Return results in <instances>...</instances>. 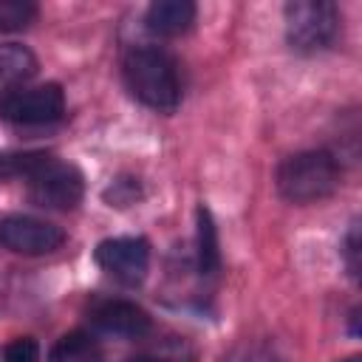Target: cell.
<instances>
[{
    "label": "cell",
    "mask_w": 362,
    "mask_h": 362,
    "mask_svg": "<svg viewBox=\"0 0 362 362\" xmlns=\"http://www.w3.org/2000/svg\"><path fill=\"white\" fill-rule=\"evenodd\" d=\"M124 85L139 99L141 105L158 110V113H173L181 105V76L175 59L156 48V45H141L133 48L124 57Z\"/></svg>",
    "instance_id": "1"
},
{
    "label": "cell",
    "mask_w": 362,
    "mask_h": 362,
    "mask_svg": "<svg viewBox=\"0 0 362 362\" xmlns=\"http://www.w3.org/2000/svg\"><path fill=\"white\" fill-rule=\"evenodd\" d=\"M339 187V164L325 150H305L288 156L277 167V189L291 204H314Z\"/></svg>",
    "instance_id": "2"
},
{
    "label": "cell",
    "mask_w": 362,
    "mask_h": 362,
    "mask_svg": "<svg viewBox=\"0 0 362 362\" xmlns=\"http://www.w3.org/2000/svg\"><path fill=\"white\" fill-rule=\"evenodd\" d=\"M339 31V11L328 0H294L286 6V40L297 54L325 51Z\"/></svg>",
    "instance_id": "3"
},
{
    "label": "cell",
    "mask_w": 362,
    "mask_h": 362,
    "mask_svg": "<svg viewBox=\"0 0 362 362\" xmlns=\"http://www.w3.org/2000/svg\"><path fill=\"white\" fill-rule=\"evenodd\" d=\"M62 113H65V96L54 82L37 88H17L0 96V119L20 127H40L59 122Z\"/></svg>",
    "instance_id": "4"
},
{
    "label": "cell",
    "mask_w": 362,
    "mask_h": 362,
    "mask_svg": "<svg viewBox=\"0 0 362 362\" xmlns=\"http://www.w3.org/2000/svg\"><path fill=\"white\" fill-rule=\"evenodd\" d=\"M25 184H28L31 204L45 206V209H74L85 192L82 173L74 164L57 161L54 156Z\"/></svg>",
    "instance_id": "5"
},
{
    "label": "cell",
    "mask_w": 362,
    "mask_h": 362,
    "mask_svg": "<svg viewBox=\"0 0 362 362\" xmlns=\"http://www.w3.org/2000/svg\"><path fill=\"white\" fill-rule=\"evenodd\" d=\"M93 260L113 280L124 286H139L150 266V243L144 238H107L96 246Z\"/></svg>",
    "instance_id": "6"
},
{
    "label": "cell",
    "mask_w": 362,
    "mask_h": 362,
    "mask_svg": "<svg viewBox=\"0 0 362 362\" xmlns=\"http://www.w3.org/2000/svg\"><path fill=\"white\" fill-rule=\"evenodd\" d=\"M0 243L17 255H48L65 243V232L40 218L8 215L0 221Z\"/></svg>",
    "instance_id": "7"
},
{
    "label": "cell",
    "mask_w": 362,
    "mask_h": 362,
    "mask_svg": "<svg viewBox=\"0 0 362 362\" xmlns=\"http://www.w3.org/2000/svg\"><path fill=\"white\" fill-rule=\"evenodd\" d=\"M90 320L99 331L113 337H141L150 331L147 311L130 300H105L90 311Z\"/></svg>",
    "instance_id": "8"
},
{
    "label": "cell",
    "mask_w": 362,
    "mask_h": 362,
    "mask_svg": "<svg viewBox=\"0 0 362 362\" xmlns=\"http://www.w3.org/2000/svg\"><path fill=\"white\" fill-rule=\"evenodd\" d=\"M144 23L156 37L187 34L195 23V3H189V0H158L147 8Z\"/></svg>",
    "instance_id": "9"
},
{
    "label": "cell",
    "mask_w": 362,
    "mask_h": 362,
    "mask_svg": "<svg viewBox=\"0 0 362 362\" xmlns=\"http://www.w3.org/2000/svg\"><path fill=\"white\" fill-rule=\"evenodd\" d=\"M37 74V57L20 42H0V93H11Z\"/></svg>",
    "instance_id": "10"
},
{
    "label": "cell",
    "mask_w": 362,
    "mask_h": 362,
    "mask_svg": "<svg viewBox=\"0 0 362 362\" xmlns=\"http://www.w3.org/2000/svg\"><path fill=\"white\" fill-rule=\"evenodd\" d=\"M48 362H102V348L90 334L71 331L54 342Z\"/></svg>",
    "instance_id": "11"
},
{
    "label": "cell",
    "mask_w": 362,
    "mask_h": 362,
    "mask_svg": "<svg viewBox=\"0 0 362 362\" xmlns=\"http://www.w3.org/2000/svg\"><path fill=\"white\" fill-rule=\"evenodd\" d=\"M221 266V252H218V229L206 206H198V269L201 274H215Z\"/></svg>",
    "instance_id": "12"
},
{
    "label": "cell",
    "mask_w": 362,
    "mask_h": 362,
    "mask_svg": "<svg viewBox=\"0 0 362 362\" xmlns=\"http://www.w3.org/2000/svg\"><path fill=\"white\" fill-rule=\"evenodd\" d=\"M48 158H51V153H42V150L3 153L0 156V181H6V178H25L28 181Z\"/></svg>",
    "instance_id": "13"
},
{
    "label": "cell",
    "mask_w": 362,
    "mask_h": 362,
    "mask_svg": "<svg viewBox=\"0 0 362 362\" xmlns=\"http://www.w3.org/2000/svg\"><path fill=\"white\" fill-rule=\"evenodd\" d=\"M37 20V6L28 0H0V31H23Z\"/></svg>",
    "instance_id": "14"
},
{
    "label": "cell",
    "mask_w": 362,
    "mask_h": 362,
    "mask_svg": "<svg viewBox=\"0 0 362 362\" xmlns=\"http://www.w3.org/2000/svg\"><path fill=\"white\" fill-rule=\"evenodd\" d=\"M3 362H40V345L31 337L11 339L3 351Z\"/></svg>",
    "instance_id": "15"
},
{
    "label": "cell",
    "mask_w": 362,
    "mask_h": 362,
    "mask_svg": "<svg viewBox=\"0 0 362 362\" xmlns=\"http://www.w3.org/2000/svg\"><path fill=\"white\" fill-rule=\"evenodd\" d=\"M105 198L110 201V206H130V204H136V198H139V184L130 181V178H119V181H113V187L105 192Z\"/></svg>",
    "instance_id": "16"
},
{
    "label": "cell",
    "mask_w": 362,
    "mask_h": 362,
    "mask_svg": "<svg viewBox=\"0 0 362 362\" xmlns=\"http://www.w3.org/2000/svg\"><path fill=\"white\" fill-rule=\"evenodd\" d=\"M348 266H351V274H356V252H359V240H356V226H351L348 232Z\"/></svg>",
    "instance_id": "17"
},
{
    "label": "cell",
    "mask_w": 362,
    "mask_h": 362,
    "mask_svg": "<svg viewBox=\"0 0 362 362\" xmlns=\"http://www.w3.org/2000/svg\"><path fill=\"white\" fill-rule=\"evenodd\" d=\"M240 362H280L274 354H269V351H255V354H249L246 359H240Z\"/></svg>",
    "instance_id": "18"
},
{
    "label": "cell",
    "mask_w": 362,
    "mask_h": 362,
    "mask_svg": "<svg viewBox=\"0 0 362 362\" xmlns=\"http://www.w3.org/2000/svg\"><path fill=\"white\" fill-rule=\"evenodd\" d=\"M127 362H158V359H147V356H139V359H127Z\"/></svg>",
    "instance_id": "19"
},
{
    "label": "cell",
    "mask_w": 362,
    "mask_h": 362,
    "mask_svg": "<svg viewBox=\"0 0 362 362\" xmlns=\"http://www.w3.org/2000/svg\"><path fill=\"white\" fill-rule=\"evenodd\" d=\"M345 362H362V359H359V356H351V359H345Z\"/></svg>",
    "instance_id": "20"
}]
</instances>
